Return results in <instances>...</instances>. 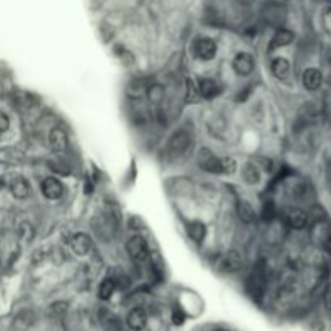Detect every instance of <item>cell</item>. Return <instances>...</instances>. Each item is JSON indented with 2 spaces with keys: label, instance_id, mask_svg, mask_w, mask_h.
<instances>
[{
  "label": "cell",
  "instance_id": "1",
  "mask_svg": "<svg viewBox=\"0 0 331 331\" xmlns=\"http://www.w3.org/2000/svg\"><path fill=\"white\" fill-rule=\"evenodd\" d=\"M126 250L129 254V257L134 260V262H142L146 260L149 256V247H147V242L142 236H132L128 244H126Z\"/></svg>",
  "mask_w": 331,
  "mask_h": 331
},
{
  "label": "cell",
  "instance_id": "2",
  "mask_svg": "<svg viewBox=\"0 0 331 331\" xmlns=\"http://www.w3.org/2000/svg\"><path fill=\"white\" fill-rule=\"evenodd\" d=\"M284 222L294 229H304L308 223V215L297 207H289L284 210Z\"/></svg>",
  "mask_w": 331,
  "mask_h": 331
},
{
  "label": "cell",
  "instance_id": "3",
  "mask_svg": "<svg viewBox=\"0 0 331 331\" xmlns=\"http://www.w3.org/2000/svg\"><path fill=\"white\" fill-rule=\"evenodd\" d=\"M199 165L208 173H222V159L215 157L208 149H202L199 152Z\"/></svg>",
  "mask_w": 331,
  "mask_h": 331
},
{
  "label": "cell",
  "instance_id": "4",
  "mask_svg": "<svg viewBox=\"0 0 331 331\" xmlns=\"http://www.w3.org/2000/svg\"><path fill=\"white\" fill-rule=\"evenodd\" d=\"M194 50L201 60H212L217 55V44L212 39L202 37L194 44Z\"/></svg>",
  "mask_w": 331,
  "mask_h": 331
},
{
  "label": "cell",
  "instance_id": "5",
  "mask_svg": "<svg viewBox=\"0 0 331 331\" xmlns=\"http://www.w3.org/2000/svg\"><path fill=\"white\" fill-rule=\"evenodd\" d=\"M49 144H50V149L57 153H62L66 150L68 147V134H66V131L63 128H53L49 134Z\"/></svg>",
  "mask_w": 331,
  "mask_h": 331
},
{
  "label": "cell",
  "instance_id": "6",
  "mask_svg": "<svg viewBox=\"0 0 331 331\" xmlns=\"http://www.w3.org/2000/svg\"><path fill=\"white\" fill-rule=\"evenodd\" d=\"M233 70L239 76H249L254 71V59L250 53L239 52L233 59Z\"/></svg>",
  "mask_w": 331,
  "mask_h": 331
},
{
  "label": "cell",
  "instance_id": "7",
  "mask_svg": "<svg viewBox=\"0 0 331 331\" xmlns=\"http://www.w3.org/2000/svg\"><path fill=\"white\" fill-rule=\"evenodd\" d=\"M70 246H71V249L76 256L83 257V256H87V254H89V250L92 247V239L86 233H76L70 241Z\"/></svg>",
  "mask_w": 331,
  "mask_h": 331
},
{
  "label": "cell",
  "instance_id": "8",
  "mask_svg": "<svg viewBox=\"0 0 331 331\" xmlns=\"http://www.w3.org/2000/svg\"><path fill=\"white\" fill-rule=\"evenodd\" d=\"M126 322H128V326L132 331H142L147 325V312L142 307H134L128 314Z\"/></svg>",
  "mask_w": 331,
  "mask_h": 331
},
{
  "label": "cell",
  "instance_id": "9",
  "mask_svg": "<svg viewBox=\"0 0 331 331\" xmlns=\"http://www.w3.org/2000/svg\"><path fill=\"white\" fill-rule=\"evenodd\" d=\"M41 191L50 201H57L63 194V184L57 178H46L41 184Z\"/></svg>",
  "mask_w": 331,
  "mask_h": 331
},
{
  "label": "cell",
  "instance_id": "10",
  "mask_svg": "<svg viewBox=\"0 0 331 331\" xmlns=\"http://www.w3.org/2000/svg\"><path fill=\"white\" fill-rule=\"evenodd\" d=\"M323 83V76L322 71L317 68H307L302 73V84L307 91H317Z\"/></svg>",
  "mask_w": 331,
  "mask_h": 331
},
{
  "label": "cell",
  "instance_id": "11",
  "mask_svg": "<svg viewBox=\"0 0 331 331\" xmlns=\"http://www.w3.org/2000/svg\"><path fill=\"white\" fill-rule=\"evenodd\" d=\"M242 265V257L238 250H229L226 256L223 257L222 263H220V268L225 273H235L241 268Z\"/></svg>",
  "mask_w": 331,
  "mask_h": 331
},
{
  "label": "cell",
  "instance_id": "12",
  "mask_svg": "<svg viewBox=\"0 0 331 331\" xmlns=\"http://www.w3.org/2000/svg\"><path fill=\"white\" fill-rule=\"evenodd\" d=\"M10 191L16 199H26L31 192V187L28 184V181L21 176H16L12 181H10Z\"/></svg>",
  "mask_w": 331,
  "mask_h": 331
},
{
  "label": "cell",
  "instance_id": "13",
  "mask_svg": "<svg viewBox=\"0 0 331 331\" xmlns=\"http://www.w3.org/2000/svg\"><path fill=\"white\" fill-rule=\"evenodd\" d=\"M197 89H199V94L205 99H213L215 95L220 94V91H222L218 83H215L213 80H208V78H204V80L199 81Z\"/></svg>",
  "mask_w": 331,
  "mask_h": 331
},
{
  "label": "cell",
  "instance_id": "14",
  "mask_svg": "<svg viewBox=\"0 0 331 331\" xmlns=\"http://www.w3.org/2000/svg\"><path fill=\"white\" fill-rule=\"evenodd\" d=\"M289 71H291V65H289L288 60L283 59V57L273 59V62H271V73L275 74V78L286 80L289 76Z\"/></svg>",
  "mask_w": 331,
  "mask_h": 331
},
{
  "label": "cell",
  "instance_id": "15",
  "mask_svg": "<svg viewBox=\"0 0 331 331\" xmlns=\"http://www.w3.org/2000/svg\"><path fill=\"white\" fill-rule=\"evenodd\" d=\"M294 41V32L289 31V29H280L277 31V34L273 36L271 39V44H270V49H280V47H284L291 44Z\"/></svg>",
  "mask_w": 331,
  "mask_h": 331
},
{
  "label": "cell",
  "instance_id": "16",
  "mask_svg": "<svg viewBox=\"0 0 331 331\" xmlns=\"http://www.w3.org/2000/svg\"><path fill=\"white\" fill-rule=\"evenodd\" d=\"M238 217H239V220L242 223H254L256 222V212H254V208H252V205L249 204V202H246V201H241V202H238Z\"/></svg>",
  "mask_w": 331,
  "mask_h": 331
},
{
  "label": "cell",
  "instance_id": "17",
  "mask_svg": "<svg viewBox=\"0 0 331 331\" xmlns=\"http://www.w3.org/2000/svg\"><path fill=\"white\" fill-rule=\"evenodd\" d=\"M242 180L247 184H257L260 181V168L256 163H246L242 167Z\"/></svg>",
  "mask_w": 331,
  "mask_h": 331
},
{
  "label": "cell",
  "instance_id": "18",
  "mask_svg": "<svg viewBox=\"0 0 331 331\" xmlns=\"http://www.w3.org/2000/svg\"><path fill=\"white\" fill-rule=\"evenodd\" d=\"M187 233H189V238L196 242H202L207 236V226L202 223V222H192L189 225V229H187Z\"/></svg>",
  "mask_w": 331,
  "mask_h": 331
},
{
  "label": "cell",
  "instance_id": "19",
  "mask_svg": "<svg viewBox=\"0 0 331 331\" xmlns=\"http://www.w3.org/2000/svg\"><path fill=\"white\" fill-rule=\"evenodd\" d=\"M115 289H116L115 280L107 278V280H104V281L101 283V286H99V297H101L102 301H108L110 297L113 296Z\"/></svg>",
  "mask_w": 331,
  "mask_h": 331
},
{
  "label": "cell",
  "instance_id": "20",
  "mask_svg": "<svg viewBox=\"0 0 331 331\" xmlns=\"http://www.w3.org/2000/svg\"><path fill=\"white\" fill-rule=\"evenodd\" d=\"M187 142H189V138H187L184 132H178L174 134L170 141V149L174 152H181L187 147Z\"/></svg>",
  "mask_w": 331,
  "mask_h": 331
},
{
  "label": "cell",
  "instance_id": "21",
  "mask_svg": "<svg viewBox=\"0 0 331 331\" xmlns=\"http://www.w3.org/2000/svg\"><path fill=\"white\" fill-rule=\"evenodd\" d=\"M163 97H165V91H163V87L160 84H153V86L149 87V99H150V102L159 104L160 101H163Z\"/></svg>",
  "mask_w": 331,
  "mask_h": 331
},
{
  "label": "cell",
  "instance_id": "22",
  "mask_svg": "<svg viewBox=\"0 0 331 331\" xmlns=\"http://www.w3.org/2000/svg\"><path fill=\"white\" fill-rule=\"evenodd\" d=\"M199 89L196 87V84L191 81V80H187L186 81V101L187 102H196L197 99H199Z\"/></svg>",
  "mask_w": 331,
  "mask_h": 331
},
{
  "label": "cell",
  "instance_id": "23",
  "mask_svg": "<svg viewBox=\"0 0 331 331\" xmlns=\"http://www.w3.org/2000/svg\"><path fill=\"white\" fill-rule=\"evenodd\" d=\"M238 168V163L235 159H231V157H225L222 159V173L223 174H233Z\"/></svg>",
  "mask_w": 331,
  "mask_h": 331
},
{
  "label": "cell",
  "instance_id": "24",
  "mask_svg": "<svg viewBox=\"0 0 331 331\" xmlns=\"http://www.w3.org/2000/svg\"><path fill=\"white\" fill-rule=\"evenodd\" d=\"M322 26L328 36H331V7H328L322 13Z\"/></svg>",
  "mask_w": 331,
  "mask_h": 331
},
{
  "label": "cell",
  "instance_id": "25",
  "mask_svg": "<svg viewBox=\"0 0 331 331\" xmlns=\"http://www.w3.org/2000/svg\"><path fill=\"white\" fill-rule=\"evenodd\" d=\"M273 217H275V205H273V202H267L263 207V218L270 220Z\"/></svg>",
  "mask_w": 331,
  "mask_h": 331
},
{
  "label": "cell",
  "instance_id": "26",
  "mask_svg": "<svg viewBox=\"0 0 331 331\" xmlns=\"http://www.w3.org/2000/svg\"><path fill=\"white\" fill-rule=\"evenodd\" d=\"M10 128V118L7 113L0 112V132H5Z\"/></svg>",
  "mask_w": 331,
  "mask_h": 331
},
{
  "label": "cell",
  "instance_id": "27",
  "mask_svg": "<svg viewBox=\"0 0 331 331\" xmlns=\"http://www.w3.org/2000/svg\"><path fill=\"white\" fill-rule=\"evenodd\" d=\"M184 318H186V317H184V314H183L181 310H174V312H173V323H174V325H181V323L184 322Z\"/></svg>",
  "mask_w": 331,
  "mask_h": 331
},
{
  "label": "cell",
  "instance_id": "28",
  "mask_svg": "<svg viewBox=\"0 0 331 331\" xmlns=\"http://www.w3.org/2000/svg\"><path fill=\"white\" fill-rule=\"evenodd\" d=\"M325 307L331 312V286H329V288L326 289V293H325Z\"/></svg>",
  "mask_w": 331,
  "mask_h": 331
},
{
  "label": "cell",
  "instance_id": "29",
  "mask_svg": "<svg viewBox=\"0 0 331 331\" xmlns=\"http://www.w3.org/2000/svg\"><path fill=\"white\" fill-rule=\"evenodd\" d=\"M322 244H323L325 250H326L328 254H331V235H328V236H326V239L322 242Z\"/></svg>",
  "mask_w": 331,
  "mask_h": 331
}]
</instances>
